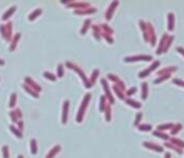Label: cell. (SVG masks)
Masks as SVG:
<instances>
[{
    "instance_id": "1",
    "label": "cell",
    "mask_w": 184,
    "mask_h": 158,
    "mask_svg": "<svg viewBox=\"0 0 184 158\" xmlns=\"http://www.w3.org/2000/svg\"><path fill=\"white\" fill-rule=\"evenodd\" d=\"M138 59L150 61V59H151V56H135V58H125V62H137Z\"/></svg>"
},
{
    "instance_id": "2",
    "label": "cell",
    "mask_w": 184,
    "mask_h": 158,
    "mask_svg": "<svg viewBox=\"0 0 184 158\" xmlns=\"http://www.w3.org/2000/svg\"><path fill=\"white\" fill-rule=\"evenodd\" d=\"M66 114H68V101L63 103V111H62V122H66Z\"/></svg>"
},
{
    "instance_id": "3",
    "label": "cell",
    "mask_w": 184,
    "mask_h": 158,
    "mask_svg": "<svg viewBox=\"0 0 184 158\" xmlns=\"http://www.w3.org/2000/svg\"><path fill=\"white\" fill-rule=\"evenodd\" d=\"M117 3H118V2H114L112 3V7H111V9H108V12H107V19H109L111 17V16H112V10H114V7H117Z\"/></svg>"
},
{
    "instance_id": "4",
    "label": "cell",
    "mask_w": 184,
    "mask_h": 158,
    "mask_svg": "<svg viewBox=\"0 0 184 158\" xmlns=\"http://www.w3.org/2000/svg\"><path fill=\"white\" fill-rule=\"evenodd\" d=\"M39 13H42V10L40 9H38V10H35L32 13V16H29V20H33V19L36 17V16H39Z\"/></svg>"
},
{
    "instance_id": "5",
    "label": "cell",
    "mask_w": 184,
    "mask_h": 158,
    "mask_svg": "<svg viewBox=\"0 0 184 158\" xmlns=\"http://www.w3.org/2000/svg\"><path fill=\"white\" fill-rule=\"evenodd\" d=\"M30 144H32V154H36V144H35V140L30 141Z\"/></svg>"
},
{
    "instance_id": "6",
    "label": "cell",
    "mask_w": 184,
    "mask_h": 158,
    "mask_svg": "<svg viewBox=\"0 0 184 158\" xmlns=\"http://www.w3.org/2000/svg\"><path fill=\"white\" fill-rule=\"evenodd\" d=\"M128 103H130V105H132L134 108H140V103L135 102V101H128Z\"/></svg>"
},
{
    "instance_id": "7",
    "label": "cell",
    "mask_w": 184,
    "mask_h": 158,
    "mask_svg": "<svg viewBox=\"0 0 184 158\" xmlns=\"http://www.w3.org/2000/svg\"><path fill=\"white\" fill-rule=\"evenodd\" d=\"M13 12H14V7H12V9H10L9 12H7V13H5V16H3V19H7V17H9V16H10V13H13Z\"/></svg>"
},
{
    "instance_id": "8",
    "label": "cell",
    "mask_w": 184,
    "mask_h": 158,
    "mask_svg": "<svg viewBox=\"0 0 184 158\" xmlns=\"http://www.w3.org/2000/svg\"><path fill=\"white\" fill-rule=\"evenodd\" d=\"M145 93H147V88H145V85H142V98H144V99L147 98Z\"/></svg>"
},
{
    "instance_id": "9",
    "label": "cell",
    "mask_w": 184,
    "mask_h": 158,
    "mask_svg": "<svg viewBox=\"0 0 184 158\" xmlns=\"http://www.w3.org/2000/svg\"><path fill=\"white\" fill-rule=\"evenodd\" d=\"M63 75V72H62V65H59V68H58V76H62Z\"/></svg>"
},
{
    "instance_id": "10",
    "label": "cell",
    "mask_w": 184,
    "mask_h": 158,
    "mask_svg": "<svg viewBox=\"0 0 184 158\" xmlns=\"http://www.w3.org/2000/svg\"><path fill=\"white\" fill-rule=\"evenodd\" d=\"M150 128H151L150 125H142L141 126V131H150Z\"/></svg>"
},
{
    "instance_id": "11",
    "label": "cell",
    "mask_w": 184,
    "mask_h": 158,
    "mask_svg": "<svg viewBox=\"0 0 184 158\" xmlns=\"http://www.w3.org/2000/svg\"><path fill=\"white\" fill-rule=\"evenodd\" d=\"M45 76H46L47 79H52V81H53V79H55V78H53V76H52V75H49V73H45Z\"/></svg>"
},
{
    "instance_id": "12",
    "label": "cell",
    "mask_w": 184,
    "mask_h": 158,
    "mask_svg": "<svg viewBox=\"0 0 184 158\" xmlns=\"http://www.w3.org/2000/svg\"><path fill=\"white\" fill-rule=\"evenodd\" d=\"M178 52H181V53L184 55V49H183V47H178Z\"/></svg>"
},
{
    "instance_id": "13",
    "label": "cell",
    "mask_w": 184,
    "mask_h": 158,
    "mask_svg": "<svg viewBox=\"0 0 184 158\" xmlns=\"http://www.w3.org/2000/svg\"><path fill=\"white\" fill-rule=\"evenodd\" d=\"M0 65H5V62L2 61V59H0Z\"/></svg>"
},
{
    "instance_id": "14",
    "label": "cell",
    "mask_w": 184,
    "mask_h": 158,
    "mask_svg": "<svg viewBox=\"0 0 184 158\" xmlns=\"http://www.w3.org/2000/svg\"><path fill=\"white\" fill-rule=\"evenodd\" d=\"M19 158H23V157H22V155H20V157H19Z\"/></svg>"
}]
</instances>
